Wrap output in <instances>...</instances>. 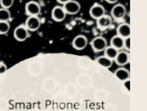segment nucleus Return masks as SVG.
Returning <instances> with one entry per match:
<instances>
[{
    "instance_id": "nucleus-1",
    "label": "nucleus",
    "mask_w": 147,
    "mask_h": 111,
    "mask_svg": "<svg viewBox=\"0 0 147 111\" xmlns=\"http://www.w3.org/2000/svg\"><path fill=\"white\" fill-rule=\"evenodd\" d=\"M63 8L66 14L75 15L78 14L81 9V5L78 1L75 0H69L63 5Z\"/></svg>"
},
{
    "instance_id": "nucleus-2",
    "label": "nucleus",
    "mask_w": 147,
    "mask_h": 111,
    "mask_svg": "<svg viewBox=\"0 0 147 111\" xmlns=\"http://www.w3.org/2000/svg\"><path fill=\"white\" fill-rule=\"evenodd\" d=\"M89 14L92 18L97 20L105 15V9L102 5L95 3L90 8Z\"/></svg>"
},
{
    "instance_id": "nucleus-3",
    "label": "nucleus",
    "mask_w": 147,
    "mask_h": 111,
    "mask_svg": "<svg viewBox=\"0 0 147 111\" xmlns=\"http://www.w3.org/2000/svg\"><path fill=\"white\" fill-rule=\"evenodd\" d=\"M25 25L19 26L14 30V36L17 41L23 42L29 37V31Z\"/></svg>"
},
{
    "instance_id": "nucleus-4",
    "label": "nucleus",
    "mask_w": 147,
    "mask_h": 111,
    "mask_svg": "<svg viewBox=\"0 0 147 111\" xmlns=\"http://www.w3.org/2000/svg\"><path fill=\"white\" fill-rule=\"evenodd\" d=\"M106 39L103 37H97L94 38L91 42L93 50L96 52H101L105 50L107 47Z\"/></svg>"
},
{
    "instance_id": "nucleus-5",
    "label": "nucleus",
    "mask_w": 147,
    "mask_h": 111,
    "mask_svg": "<svg viewBox=\"0 0 147 111\" xmlns=\"http://www.w3.org/2000/svg\"><path fill=\"white\" fill-rule=\"evenodd\" d=\"M26 11L29 16H38L41 12V7L37 2L31 1L26 4Z\"/></svg>"
},
{
    "instance_id": "nucleus-6",
    "label": "nucleus",
    "mask_w": 147,
    "mask_h": 111,
    "mask_svg": "<svg viewBox=\"0 0 147 111\" xmlns=\"http://www.w3.org/2000/svg\"><path fill=\"white\" fill-rule=\"evenodd\" d=\"M41 21L38 16H29L26 20V26L28 30L31 31H35L40 28Z\"/></svg>"
},
{
    "instance_id": "nucleus-7",
    "label": "nucleus",
    "mask_w": 147,
    "mask_h": 111,
    "mask_svg": "<svg viewBox=\"0 0 147 111\" xmlns=\"http://www.w3.org/2000/svg\"><path fill=\"white\" fill-rule=\"evenodd\" d=\"M126 14V8L123 4H117L114 6L111 10V15L115 19L123 18Z\"/></svg>"
},
{
    "instance_id": "nucleus-8",
    "label": "nucleus",
    "mask_w": 147,
    "mask_h": 111,
    "mask_svg": "<svg viewBox=\"0 0 147 111\" xmlns=\"http://www.w3.org/2000/svg\"><path fill=\"white\" fill-rule=\"evenodd\" d=\"M88 39L84 35H79L73 40L72 45L74 48L79 51L84 50L87 46Z\"/></svg>"
},
{
    "instance_id": "nucleus-9",
    "label": "nucleus",
    "mask_w": 147,
    "mask_h": 111,
    "mask_svg": "<svg viewBox=\"0 0 147 111\" xmlns=\"http://www.w3.org/2000/svg\"><path fill=\"white\" fill-rule=\"evenodd\" d=\"M52 18L56 22H62L66 17V14L62 7L56 6L53 8L52 11Z\"/></svg>"
},
{
    "instance_id": "nucleus-10",
    "label": "nucleus",
    "mask_w": 147,
    "mask_h": 111,
    "mask_svg": "<svg viewBox=\"0 0 147 111\" xmlns=\"http://www.w3.org/2000/svg\"><path fill=\"white\" fill-rule=\"evenodd\" d=\"M117 35L123 38L130 37L131 35V27L127 23H123L117 27Z\"/></svg>"
},
{
    "instance_id": "nucleus-11",
    "label": "nucleus",
    "mask_w": 147,
    "mask_h": 111,
    "mask_svg": "<svg viewBox=\"0 0 147 111\" xmlns=\"http://www.w3.org/2000/svg\"><path fill=\"white\" fill-rule=\"evenodd\" d=\"M112 23L111 17L108 15H105L97 20V25L100 28H107L110 27Z\"/></svg>"
},
{
    "instance_id": "nucleus-12",
    "label": "nucleus",
    "mask_w": 147,
    "mask_h": 111,
    "mask_svg": "<svg viewBox=\"0 0 147 111\" xmlns=\"http://www.w3.org/2000/svg\"><path fill=\"white\" fill-rule=\"evenodd\" d=\"M117 64L119 66H124L127 64L129 61V55L125 51H121L118 53L115 58Z\"/></svg>"
},
{
    "instance_id": "nucleus-13",
    "label": "nucleus",
    "mask_w": 147,
    "mask_h": 111,
    "mask_svg": "<svg viewBox=\"0 0 147 111\" xmlns=\"http://www.w3.org/2000/svg\"><path fill=\"white\" fill-rule=\"evenodd\" d=\"M115 75L121 81H125L130 77V73L127 69L121 68L117 69L115 72Z\"/></svg>"
},
{
    "instance_id": "nucleus-14",
    "label": "nucleus",
    "mask_w": 147,
    "mask_h": 111,
    "mask_svg": "<svg viewBox=\"0 0 147 111\" xmlns=\"http://www.w3.org/2000/svg\"><path fill=\"white\" fill-rule=\"evenodd\" d=\"M124 40L121 37L117 35L112 37L111 40V46L117 50L122 49L123 47Z\"/></svg>"
},
{
    "instance_id": "nucleus-15",
    "label": "nucleus",
    "mask_w": 147,
    "mask_h": 111,
    "mask_svg": "<svg viewBox=\"0 0 147 111\" xmlns=\"http://www.w3.org/2000/svg\"><path fill=\"white\" fill-rule=\"evenodd\" d=\"M96 61L99 65L105 68H110L113 64L112 60L106 56H100L97 58Z\"/></svg>"
},
{
    "instance_id": "nucleus-16",
    "label": "nucleus",
    "mask_w": 147,
    "mask_h": 111,
    "mask_svg": "<svg viewBox=\"0 0 147 111\" xmlns=\"http://www.w3.org/2000/svg\"><path fill=\"white\" fill-rule=\"evenodd\" d=\"M105 53L106 56L110 58L111 60H113L115 59L118 54V52L117 49L111 46L106 47L105 49Z\"/></svg>"
},
{
    "instance_id": "nucleus-17",
    "label": "nucleus",
    "mask_w": 147,
    "mask_h": 111,
    "mask_svg": "<svg viewBox=\"0 0 147 111\" xmlns=\"http://www.w3.org/2000/svg\"><path fill=\"white\" fill-rule=\"evenodd\" d=\"M11 18V14L8 9L0 8V21H8Z\"/></svg>"
},
{
    "instance_id": "nucleus-18",
    "label": "nucleus",
    "mask_w": 147,
    "mask_h": 111,
    "mask_svg": "<svg viewBox=\"0 0 147 111\" xmlns=\"http://www.w3.org/2000/svg\"><path fill=\"white\" fill-rule=\"evenodd\" d=\"M10 29V25L8 21H0V35L7 34Z\"/></svg>"
},
{
    "instance_id": "nucleus-19",
    "label": "nucleus",
    "mask_w": 147,
    "mask_h": 111,
    "mask_svg": "<svg viewBox=\"0 0 147 111\" xmlns=\"http://www.w3.org/2000/svg\"><path fill=\"white\" fill-rule=\"evenodd\" d=\"M14 0H0V5L2 8L8 9L13 5Z\"/></svg>"
},
{
    "instance_id": "nucleus-20",
    "label": "nucleus",
    "mask_w": 147,
    "mask_h": 111,
    "mask_svg": "<svg viewBox=\"0 0 147 111\" xmlns=\"http://www.w3.org/2000/svg\"><path fill=\"white\" fill-rule=\"evenodd\" d=\"M7 67L5 63L0 62V75H2L7 71Z\"/></svg>"
},
{
    "instance_id": "nucleus-21",
    "label": "nucleus",
    "mask_w": 147,
    "mask_h": 111,
    "mask_svg": "<svg viewBox=\"0 0 147 111\" xmlns=\"http://www.w3.org/2000/svg\"><path fill=\"white\" fill-rule=\"evenodd\" d=\"M123 47H125L126 50L130 51V37L125 38L124 40Z\"/></svg>"
},
{
    "instance_id": "nucleus-22",
    "label": "nucleus",
    "mask_w": 147,
    "mask_h": 111,
    "mask_svg": "<svg viewBox=\"0 0 147 111\" xmlns=\"http://www.w3.org/2000/svg\"><path fill=\"white\" fill-rule=\"evenodd\" d=\"M124 86L128 90V91H130V80H127L124 81Z\"/></svg>"
},
{
    "instance_id": "nucleus-23",
    "label": "nucleus",
    "mask_w": 147,
    "mask_h": 111,
    "mask_svg": "<svg viewBox=\"0 0 147 111\" xmlns=\"http://www.w3.org/2000/svg\"><path fill=\"white\" fill-rule=\"evenodd\" d=\"M105 1L109 4H115L118 1V0H105Z\"/></svg>"
},
{
    "instance_id": "nucleus-24",
    "label": "nucleus",
    "mask_w": 147,
    "mask_h": 111,
    "mask_svg": "<svg viewBox=\"0 0 147 111\" xmlns=\"http://www.w3.org/2000/svg\"><path fill=\"white\" fill-rule=\"evenodd\" d=\"M56 1L59 4L64 5L68 1H69V0H56Z\"/></svg>"
}]
</instances>
